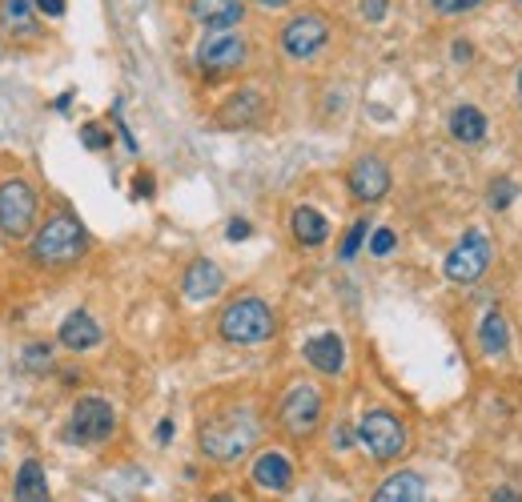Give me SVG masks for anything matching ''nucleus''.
<instances>
[{"instance_id":"obj_28","label":"nucleus","mask_w":522,"mask_h":502,"mask_svg":"<svg viewBox=\"0 0 522 502\" xmlns=\"http://www.w3.org/2000/svg\"><path fill=\"white\" fill-rule=\"evenodd\" d=\"M514 201V181H494L490 185V209H506Z\"/></svg>"},{"instance_id":"obj_27","label":"nucleus","mask_w":522,"mask_h":502,"mask_svg":"<svg viewBox=\"0 0 522 502\" xmlns=\"http://www.w3.org/2000/svg\"><path fill=\"white\" fill-rule=\"evenodd\" d=\"M394 245H398L394 229H374V233H370V254H374V258H386Z\"/></svg>"},{"instance_id":"obj_12","label":"nucleus","mask_w":522,"mask_h":502,"mask_svg":"<svg viewBox=\"0 0 522 502\" xmlns=\"http://www.w3.org/2000/svg\"><path fill=\"white\" fill-rule=\"evenodd\" d=\"M189 17H193L205 33L237 29V25L245 21V5H241V0H189Z\"/></svg>"},{"instance_id":"obj_25","label":"nucleus","mask_w":522,"mask_h":502,"mask_svg":"<svg viewBox=\"0 0 522 502\" xmlns=\"http://www.w3.org/2000/svg\"><path fill=\"white\" fill-rule=\"evenodd\" d=\"M366 233H370V221H354V225L346 229V237H342V245H338V258H342V262H354V254L362 249Z\"/></svg>"},{"instance_id":"obj_17","label":"nucleus","mask_w":522,"mask_h":502,"mask_svg":"<svg viewBox=\"0 0 522 502\" xmlns=\"http://www.w3.org/2000/svg\"><path fill=\"white\" fill-rule=\"evenodd\" d=\"M97 342H101V326H97V318H93V314L73 310V314L61 322V346H65V350L85 354V350H93Z\"/></svg>"},{"instance_id":"obj_33","label":"nucleus","mask_w":522,"mask_h":502,"mask_svg":"<svg viewBox=\"0 0 522 502\" xmlns=\"http://www.w3.org/2000/svg\"><path fill=\"white\" fill-rule=\"evenodd\" d=\"M490 502H522V494H518L514 486H498V490L490 494Z\"/></svg>"},{"instance_id":"obj_35","label":"nucleus","mask_w":522,"mask_h":502,"mask_svg":"<svg viewBox=\"0 0 522 502\" xmlns=\"http://www.w3.org/2000/svg\"><path fill=\"white\" fill-rule=\"evenodd\" d=\"M249 5H257V9H270V13H274V9H290L294 0H249Z\"/></svg>"},{"instance_id":"obj_6","label":"nucleus","mask_w":522,"mask_h":502,"mask_svg":"<svg viewBox=\"0 0 522 502\" xmlns=\"http://www.w3.org/2000/svg\"><path fill=\"white\" fill-rule=\"evenodd\" d=\"M37 205H41L37 189L21 177H9L5 185H0V233L13 237V241L29 237L33 225H37Z\"/></svg>"},{"instance_id":"obj_4","label":"nucleus","mask_w":522,"mask_h":502,"mask_svg":"<svg viewBox=\"0 0 522 502\" xmlns=\"http://www.w3.org/2000/svg\"><path fill=\"white\" fill-rule=\"evenodd\" d=\"M249 61V41L237 33V29H217V33H205L193 49V65L201 77H229L237 69H245Z\"/></svg>"},{"instance_id":"obj_7","label":"nucleus","mask_w":522,"mask_h":502,"mask_svg":"<svg viewBox=\"0 0 522 502\" xmlns=\"http://www.w3.org/2000/svg\"><path fill=\"white\" fill-rule=\"evenodd\" d=\"M330 37H334V29H330V21L322 13H298V17H290L282 25L278 45H282V53L290 61H314L330 45Z\"/></svg>"},{"instance_id":"obj_34","label":"nucleus","mask_w":522,"mask_h":502,"mask_svg":"<svg viewBox=\"0 0 522 502\" xmlns=\"http://www.w3.org/2000/svg\"><path fill=\"white\" fill-rule=\"evenodd\" d=\"M133 193H137V197H149V193H153V177H149V173H137Z\"/></svg>"},{"instance_id":"obj_1","label":"nucleus","mask_w":522,"mask_h":502,"mask_svg":"<svg viewBox=\"0 0 522 502\" xmlns=\"http://www.w3.org/2000/svg\"><path fill=\"white\" fill-rule=\"evenodd\" d=\"M257 438H261V422L253 406H229L225 414L201 422L197 430L201 454L213 462H241L257 446Z\"/></svg>"},{"instance_id":"obj_32","label":"nucleus","mask_w":522,"mask_h":502,"mask_svg":"<svg viewBox=\"0 0 522 502\" xmlns=\"http://www.w3.org/2000/svg\"><path fill=\"white\" fill-rule=\"evenodd\" d=\"M37 13H45V17H65V0H37Z\"/></svg>"},{"instance_id":"obj_23","label":"nucleus","mask_w":522,"mask_h":502,"mask_svg":"<svg viewBox=\"0 0 522 502\" xmlns=\"http://www.w3.org/2000/svg\"><path fill=\"white\" fill-rule=\"evenodd\" d=\"M0 21L9 33L37 37V0H0Z\"/></svg>"},{"instance_id":"obj_14","label":"nucleus","mask_w":522,"mask_h":502,"mask_svg":"<svg viewBox=\"0 0 522 502\" xmlns=\"http://www.w3.org/2000/svg\"><path fill=\"white\" fill-rule=\"evenodd\" d=\"M181 290H185V298H189V302H209V298H217V294L225 290V274H221V266H217V262L197 258V262L185 270Z\"/></svg>"},{"instance_id":"obj_19","label":"nucleus","mask_w":522,"mask_h":502,"mask_svg":"<svg viewBox=\"0 0 522 502\" xmlns=\"http://www.w3.org/2000/svg\"><path fill=\"white\" fill-rule=\"evenodd\" d=\"M13 498L17 502H49V474L37 458L21 462V470L13 478Z\"/></svg>"},{"instance_id":"obj_37","label":"nucleus","mask_w":522,"mask_h":502,"mask_svg":"<svg viewBox=\"0 0 522 502\" xmlns=\"http://www.w3.org/2000/svg\"><path fill=\"white\" fill-rule=\"evenodd\" d=\"M157 438H161V442H169V438H173V422H169V418L157 426Z\"/></svg>"},{"instance_id":"obj_36","label":"nucleus","mask_w":522,"mask_h":502,"mask_svg":"<svg viewBox=\"0 0 522 502\" xmlns=\"http://www.w3.org/2000/svg\"><path fill=\"white\" fill-rule=\"evenodd\" d=\"M470 57H474V49L466 41H454V61H470Z\"/></svg>"},{"instance_id":"obj_40","label":"nucleus","mask_w":522,"mask_h":502,"mask_svg":"<svg viewBox=\"0 0 522 502\" xmlns=\"http://www.w3.org/2000/svg\"><path fill=\"white\" fill-rule=\"evenodd\" d=\"M514 5H518V13H522V0H514Z\"/></svg>"},{"instance_id":"obj_38","label":"nucleus","mask_w":522,"mask_h":502,"mask_svg":"<svg viewBox=\"0 0 522 502\" xmlns=\"http://www.w3.org/2000/svg\"><path fill=\"white\" fill-rule=\"evenodd\" d=\"M213 502H229V498H225V494H217V498H213Z\"/></svg>"},{"instance_id":"obj_16","label":"nucleus","mask_w":522,"mask_h":502,"mask_svg":"<svg viewBox=\"0 0 522 502\" xmlns=\"http://www.w3.org/2000/svg\"><path fill=\"white\" fill-rule=\"evenodd\" d=\"M306 362L318 370V374H342V366H346V342L338 338V334H318V338H310L306 342Z\"/></svg>"},{"instance_id":"obj_24","label":"nucleus","mask_w":522,"mask_h":502,"mask_svg":"<svg viewBox=\"0 0 522 502\" xmlns=\"http://www.w3.org/2000/svg\"><path fill=\"white\" fill-rule=\"evenodd\" d=\"M25 370L49 374V370H53V346H49V342H29V346H25Z\"/></svg>"},{"instance_id":"obj_29","label":"nucleus","mask_w":522,"mask_h":502,"mask_svg":"<svg viewBox=\"0 0 522 502\" xmlns=\"http://www.w3.org/2000/svg\"><path fill=\"white\" fill-rule=\"evenodd\" d=\"M81 141H85L93 153H101V149L109 145V133H105L101 125H85V129H81Z\"/></svg>"},{"instance_id":"obj_5","label":"nucleus","mask_w":522,"mask_h":502,"mask_svg":"<svg viewBox=\"0 0 522 502\" xmlns=\"http://www.w3.org/2000/svg\"><path fill=\"white\" fill-rule=\"evenodd\" d=\"M322 390L314 382H294L286 394H282V406H278V422L290 438H310L318 426H322Z\"/></svg>"},{"instance_id":"obj_8","label":"nucleus","mask_w":522,"mask_h":502,"mask_svg":"<svg viewBox=\"0 0 522 502\" xmlns=\"http://www.w3.org/2000/svg\"><path fill=\"white\" fill-rule=\"evenodd\" d=\"M358 442L378 462H394L406 450V422L394 410H366L358 422Z\"/></svg>"},{"instance_id":"obj_15","label":"nucleus","mask_w":522,"mask_h":502,"mask_svg":"<svg viewBox=\"0 0 522 502\" xmlns=\"http://www.w3.org/2000/svg\"><path fill=\"white\" fill-rule=\"evenodd\" d=\"M253 482L261 490H274V494H286L294 486V466L282 450H266V454H257L253 462Z\"/></svg>"},{"instance_id":"obj_39","label":"nucleus","mask_w":522,"mask_h":502,"mask_svg":"<svg viewBox=\"0 0 522 502\" xmlns=\"http://www.w3.org/2000/svg\"><path fill=\"white\" fill-rule=\"evenodd\" d=\"M518 97H522V73H518Z\"/></svg>"},{"instance_id":"obj_20","label":"nucleus","mask_w":522,"mask_h":502,"mask_svg":"<svg viewBox=\"0 0 522 502\" xmlns=\"http://www.w3.org/2000/svg\"><path fill=\"white\" fill-rule=\"evenodd\" d=\"M422 498H426L422 478H418L414 470H398V474H390V478L374 490L370 502H422Z\"/></svg>"},{"instance_id":"obj_2","label":"nucleus","mask_w":522,"mask_h":502,"mask_svg":"<svg viewBox=\"0 0 522 502\" xmlns=\"http://www.w3.org/2000/svg\"><path fill=\"white\" fill-rule=\"evenodd\" d=\"M85 249H89L85 225L73 213H53L33 237V262H41L49 270H65L85 258Z\"/></svg>"},{"instance_id":"obj_3","label":"nucleus","mask_w":522,"mask_h":502,"mask_svg":"<svg viewBox=\"0 0 522 502\" xmlns=\"http://www.w3.org/2000/svg\"><path fill=\"white\" fill-rule=\"evenodd\" d=\"M278 330L274 310L261 302V298H237L221 310L217 318V334L233 346H257V342H270Z\"/></svg>"},{"instance_id":"obj_11","label":"nucleus","mask_w":522,"mask_h":502,"mask_svg":"<svg viewBox=\"0 0 522 502\" xmlns=\"http://www.w3.org/2000/svg\"><path fill=\"white\" fill-rule=\"evenodd\" d=\"M350 197L362 201V205H378L386 193H390V169L382 157H358L350 165Z\"/></svg>"},{"instance_id":"obj_30","label":"nucleus","mask_w":522,"mask_h":502,"mask_svg":"<svg viewBox=\"0 0 522 502\" xmlns=\"http://www.w3.org/2000/svg\"><path fill=\"white\" fill-rule=\"evenodd\" d=\"M362 17L366 21H382L386 17V0H362Z\"/></svg>"},{"instance_id":"obj_21","label":"nucleus","mask_w":522,"mask_h":502,"mask_svg":"<svg viewBox=\"0 0 522 502\" xmlns=\"http://www.w3.org/2000/svg\"><path fill=\"white\" fill-rule=\"evenodd\" d=\"M478 346H482V354H490V358H502V354L510 350V322H506L502 310H486V318H482V326H478Z\"/></svg>"},{"instance_id":"obj_31","label":"nucleus","mask_w":522,"mask_h":502,"mask_svg":"<svg viewBox=\"0 0 522 502\" xmlns=\"http://www.w3.org/2000/svg\"><path fill=\"white\" fill-rule=\"evenodd\" d=\"M249 233H253V229H249V221H241V217H233V221H229V229H225V237H229V241H245Z\"/></svg>"},{"instance_id":"obj_18","label":"nucleus","mask_w":522,"mask_h":502,"mask_svg":"<svg viewBox=\"0 0 522 502\" xmlns=\"http://www.w3.org/2000/svg\"><path fill=\"white\" fill-rule=\"evenodd\" d=\"M486 113L478 109V105H458L454 113H450V137L458 141V145H482L486 141Z\"/></svg>"},{"instance_id":"obj_26","label":"nucleus","mask_w":522,"mask_h":502,"mask_svg":"<svg viewBox=\"0 0 522 502\" xmlns=\"http://www.w3.org/2000/svg\"><path fill=\"white\" fill-rule=\"evenodd\" d=\"M482 5H486V0H430V9L438 17H466V13L482 9Z\"/></svg>"},{"instance_id":"obj_9","label":"nucleus","mask_w":522,"mask_h":502,"mask_svg":"<svg viewBox=\"0 0 522 502\" xmlns=\"http://www.w3.org/2000/svg\"><path fill=\"white\" fill-rule=\"evenodd\" d=\"M490 262H494L490 237H486L482 229H470V233H462V237H458V245L446 254L442 270H446V278H450V282H458V286H474V282L490 270Z\"/></svg>"},{"instance_id":"obj_22","label":"nucleus","mask_w":522,"mask_h":502,"mask_svg":"<svg viewBox=\"0 0 522 502\" xmlns=\"http://www.w3.org/2000/svg\"><path fill=\"white\" fill-rule=\"evenodd\" d=\"M290 229L298 237V245H322L330 237V221L314 209V205H298L294 217H290Z\"/></svg>"},{"instance_id":"obj_10","label":"nucleus","mask_w":522,"mask_h":502,"mask_svg":"<svg viewBox=\"0 0 522 502\" xmlns=\"http://www.w3.org/2000/svg\"><path fill=\"white\" fill-rule=\"evenodd\" d=\"M113 430H117V414L105 398H81L73 406V418H69L73 442H105Z\"/></svg>"},{"instance_id":"obj_13","label":"nucleus","mask_w":522,"mask_h":502,"mask_svg":"<svg viewBox=\"0 0 522 502\" xmlns=\"http://www.w3.org/2000/svg\"><path fill=\"white\" fill-rule=\"evenodd\" d=\"M261 113H266V97L253 93V89H241V93H233V97L217 109V125H221V129H245V125H257Z\"/></svg>"}]
</instances>
